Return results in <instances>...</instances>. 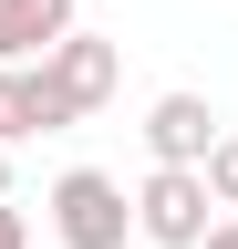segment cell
<instances>
[{"label":"cell","instance_id":"8","mask_svg":"<svg viewBox=\"0 0 238 249\" xmlns=\"http://www.w3.org/2000/svg\"><path fill=\"white\" fill-rule=\"evenodd\" d=\"M0 249H32V218H21L11 197H0Z\"/></svg>","mask_w":238,"mask_h":249},{"label":"cell","instance_id":"10","mask_svg":"<svg viewBox=\"0 0 238 249\" xmlns=\"http://www.w3.org/2000/svg\"><path fill=\"white\" fill-rule=\"evenodd\" d=\"M0 197H11V145H0Z\"/></svg>","mask_w":238,"mask_h":249},{"label":"cell","instance_id":"9","mask_svg":"<svg viewBox=\"0 0 238 249\" xmlns=\"http://www.w3.org/2000/svg\"><path fill=\"white\" fill-rule=\"evenodd\" d=\"M197 249H238V218H218V229H207V239H197Z\"/></svg>","mask_w":238,"mask_h":249},{"label":"cell","instance_id":"5","mask_svg":"<svg viewBox=\"0 0 238 249\" xmlns=\"http://www.w3.org/2000/svg\"><path fill=\"white\" fill-rule=\"evenodd\" d=\"M63 93L42 83V62H0V145H21V135H63Z\"/></svg>","mask_w":238,"mask_h":249},{"label":"cell","instance_id":"1","mask_svg":"<svg viewBox=\"0 0 238 249\" xmlns=\"http://www.w3.org/2000/svg\"><path fill=\"white\" fill-rule=\"evenodd\" d=\"M52 249H125L135 239V197H125V177H104V166H63L52 177Z\"/></svg>","mask_w":238,"mask_h":249},{"label":"cell","instance_id":"6","mask_svg":"<svg viewBox=\"0 0 238 249\" xmlns=\"http://www.w3.org/2000/svg\"><path fill=\"white\" fill-rule=\"evenodd\" d=\"M63 31H83L73 0H0V62H42Z\"/></svg>","mask_w":238,"mask_h":249},{"label":"cell","instance_id":"4","mask_svg":"<svg viewBox=\"0 0 238 249\" xmlns=\"http://www.w3.org/2000/svg\"><path fill=\"white\" fill-rule=\"evenodd\" d=\"M207 145H218V104L207 93H156L145 104V156L156 166H207Z\"/></svg>","mask_w":238,"mask_h":249},{"label":"cell","instance_id":"3","mask_svg":"<svg viewBox=\"0 0 238 249\" xmlns=\"http://www.w3.org/2000/svg\"><path fill=\"white\" fill-rule=\"evenodd\" d=\"M42 83L63 93V114L83 124V114H104V104H114V83H125V52H114L104 31H63V42L42 52Z\"/></svg>","mask_w":238,"mask_h":249},{"label":"cell","instance_id":"7","mask_svg":"<svg viewBox=\"0 0 238 249\" xmlns=\"http://www.w3.org/2000/svg\"><path fill=\"white\" fill-rule=\"evenodd\" d=\"M207 197H218V218H238V135H218V145H207Z\"/></svg>","mask_w":238,"mask_h":249},{"label":"cell","instance_id":"2","mask_svg":"<svg viewBox=\"0 0 238 249\" xmlns=\"http://www.w3.org/2000/svg\"><path fill=\"white\" fill-rule=\"evenodd\" d=\"M207 229H218L207 177H197V166H145V187H135V239H145V249H197Z\"/></svg>","mask_w":238,"mask_h":249}]
</instances>
